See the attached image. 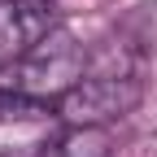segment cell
Listing matches in <instances>:
<instances>
[{"label":"cell","instance_id":"6da1fadb","mask_svg":"<svg viewBox=\"0 0 157 157\" xmlns=\"http://www.w3.org/2000/svg\"><path fill=\"white\" fill-rule=\"evenodd\" d=\"M83 70H87V48L70 35V26H57L17 61V92H31L57 105L74 83H83Z\"/></svg>","mask_w":157,"mask_h":157},{"label":"cell","instance_id":"7a4b0ae2","mask_svg":"<svg viewBox=\"0 0 157 157\" xmlns=\"http://www.w3.org/2000/svg\"><path fill=\"white\" fill-rule=\"evenodd\" d=\"M140 101H144V83L135 74H92L57 101V118L70 127H109L135 113Z\"/></svg>","mask_w":157,"mask_h":157},{"label":"cell","instance_id":"3957f363","mask_svg":"<svg viewBox=\"0 0 157 157\" xmlns=\"http://www.w3.org/2000/svg\"><path fill=\"white\" fill-rule=\"evenodd\" d=\"M61 22H57L52 0H5L0 5V61H22Z\"/></svg>","mask_w":157,"mask_h":157},{"label":"cell","instance_id":"277c9868","mask_svg":"<svg viewBox=\"0 0 157 157\" xmlns=\"http://www.w3.org/2000/svg\"><path fill=\"white\" fill-rule=\"evenodd\" d=\"M57 157H113L109 127H70L57 140Z\"/></svg>","mask_w":157,"mask_h":157},{"label":"cell","instance_id":"5b68a950","mask_svg":"<svg viewBox=\"0 0 157 157\" xmlns=\"http://www.w3.org/2000/svg\"><path fill=\"white\" fill-rule=\"evenodd\" d=\"M57 113L52 101H39L31 92H0V122H31V118H48Z\"/></svg>","mask_w":157,"mask_h":157},{"label":"cell","instance_id":"8992f818","mask_svg":"<svg viewBox=\"0 0 157 157\" xmlns=\"http://www.w3.org/2000/svg\"><path fill=\"white\" fill-rule=\"evenodd\" d=\"M0 5H5V0H0Z\"/></svg>","mask_w":157,"mask_h":157}]
</instances>
